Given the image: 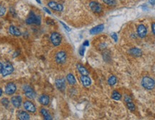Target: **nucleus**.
Listing matches in <instances>:
<instances>
[{
	"label": "nucleus",
	"mask_w": 155,
	"mask_h": 120,
	"mask_svg": "<svg viewBox=\"0 0 155 120\" xmlns=\"http://www.w3.org/2000/svg\"><path fill=\"white\" fill-rule=\"evenodd\" d=\"M141 84H142V86L144 89H148V90H152L155 86L154 81L152 78L148 77V76L144 77L142 81H141Z\"/></svg>",
	"instance_id": "obj_1"
},
{
	"label": "nucleus",
	"mask_w": 155,
	"mask_h": 120,
	"mask_svg": "<svg viewBox=\"0 0 155 120\" xmlns=\"http://www.w3.org/2000/svg\"><path fill=\"white\" fill-rule=\"evenodd\" d=\"M26 23L27 24H40L41 23V18L40 16H37L35 15L34 13H30V15H29L28 18L26 20Z\"/></svg>",
	"instance_id": "obj_2"
},
{
	"label": "nucleus",
	"mask_w": 155,
	"mask_h": 120,
	"mask_svg": "<svg viewBox=\"0 0 155 120\" xmlns=\"http://www.w3.org/2000/svg\"><path fill=\"white\" fill-rule=\"evenodd\" d=\"M50 40L52 43L53 44V45L58 46V45H60L61 41H62V36L58 33L54 32L51 34Z\"/></svg>",
	"instance_id": "obj_3"
},
{
	"label": "nucleus",
	"mask_w": 155,
	"mask_h": 120,
	"mask_svg": "<svg viewBox=\"0 0 155 120\" xmlns=\"http://www.w3.org/2000/svg\"><path fill=\"white\" fill-rule=\"evenodd\" d=\"M67 60V54L64 51H59L55 55V61L58 64H63Z\"/></svg>",
	"instance_id": "obj_4"
},
{
	"label": "nucleus",
	"mask_w": 155,
	"mask_h": 120,
	"mask_svg": "<svg viewBox=\"0 0 155 120\" xmlns=\"http://www.w3.org/2000/svg\"><path fill=\"white\" fill-rule=\"evenodd\" d=\"M14 71V67L10 63H6L3 66V68H2V74L4 77H5L7 75H10L12 72Z\"/></svg>",
	"instance_id": "obj_5"
},
{
	"label": "nucleus",
	"mask_w": 155,
	"mask_h": 120,
	"mask_svg": "<svg viewBox=\"0 0 155 120\" xmlns=\"http://www.w3.org/2000/svg\"><path fill=\"white\" fill-rule=\"evenodd\" d=\"M23 89H24V92L25 96H26V97H27L28 99H34L35 98V92L34 91L33 88L30 87V86H24Z\"/></svg>",
	"instance_id": "obj_6"
},
{
	"label": "nucleus",
	"mask_w": 155,
	"mask_h": 120,
	"mask_svg": "<svg viewBox=\"0 0 155 120\" xmlns=\"http://www.w3.org/2000/svg\"><path fill=\"white\" fill-rule=\"evenodd\" d=\"M17 90V86L14 83H9L5 87V93L7 95H12Z\"/></svg>",
	"instance_id": "obj_7"
},
{
	"label": "nucleus",
	"mask_w": 155,
	"mask_h": 120,
	"mask_svg": "<svg viewBox=\"0 0 155 120\" xmlns=\"http://www.w3.org/2000/svg\"><path fill=\"white\" fill-rule=\"evenodd\" d=\"M90 7L92 10L93 12L99 14L102 12V7L98 2H92L90 3Z\"/></svg>",
	"instance_id": "obj_8"
},
{
	"label": "nucleus",
	"mask_w": 155,
	"mask_h": 120,
	"mask_svg": "<svg viewBox=\"0 0 155 120\" xmlns=\"http://www.w3.org/2000/svg\"><path fill=\"white\" fill-rule=\"evenodd\" d=\"M48 6L50 9H53L55 11H57V12H62L63 9V5L57 3L55 2H50L48 3Z\"/></svg>",
	"instance_id": "obj_9"
},
{
	"label": "nucleus",
	"mask_w": 155,
	"mask_h": 120,
	"mask_svg": "<svg viewBox=\"0 0 155 120\" xmlns=\"http://www.w3.org/2000/svg\"><path fill=\"white\" fill-rule=\"evenodd\" d=\"M22 97L20 96H13L11 99L12 105L14 106L15 107H16V108L20 107V106L22 104Z\"/></svg>",
	"instance_id": "obj_10"
},
{
	"label": "nucleus",
	"mask_w": 155,
	"mask_h": 120,
	"mask_svg": "<svg viewBox=\"0 0 155 120\" xmlns=\"http://www.w3.org/2000/svg\"><path fill=\"white\" fill-rule=\"evenodd\" d=\"M124 101H125L126 104L127 105V107L128 109L131 111H134L135 110V105L132 102V99H131V97H129L127 95H126L124 96Z\"/></svg>",
	"instance_id": "obj_11"
},
{
	"label": "nucleus",
	"mask_w": 155,
	"mask_h": 120,
	"mask_svg": "<svg viewBox=\"0 0 155 120\" xmlns=\"http://www.w3.org/2000/svg\"><path fill=\"white\" fill-rule=\"evenodd\" d=\"M55 86H56L57 89L58 90L63 91L66 89V81L65 79L63 78H59V79H57L55 81Z\"/></svg>",
	"instance_id": "obj_12"
},
{
	"label": "nucleus",
	"mask_w": 155,
	"mask_h": 120,
	"mask_svg": "<svg viewBox=\"0 0 155 120\" xmlns=\"http://www.w3.org/2000/svg\"><path fill=\"white\" fill-rule=\"evenodd\" d=\"M137 33L138 35L143 38L144 37L146 36V34H147V30H146V27L144 25V24H140L137 27Z\"/></svg>",
	"instance_id": "obj_13"
},
{
	"label": "nucleus",
	"mask_w": 155,
	"mask_h": 120,
	"mask_svg": "<svg viewBox=\"0 0 155 120\" xmlns=\"http://www.w3.org/2000/svg\"><path fill=\"white\" fill-rule=\"evenodd\" d=\"M24 107L25 109V110L29 112H35L36 108L35 105L33 104V103L29 101H26L24 103Z\"/></svg>",
	"instance_id": "obj_14"
},
{
	"label": "nucleus",
	"mask_w": 155,
	"mask_h": 120,
	"mask_svg": "<svg viewBox=\"0 0 155 120\" xmlns=\"http://www.w3.org/2000/svg\"><path fill=\"white\" fill-rule=\"evenodd\" d=\"M104 24H99V25L93 27L92 29L90 30V33L92 34V35H95V34L101 33L102 31L104 30Z\"/></svg>",
	"instance_id": "obj_15"
},
{
	"label": "nucleus",
	"mask_w": 155,
	"mask_h": 120,
	"mask_svg": "<svg viewBox=\"0 0 155 120\" xmlns=\"http://www.w3.org/2000/svg\"><path fill=\"white\" fill-rule=\"evenodd\" d=\"M9 33H10V34H12V35H14V36H20L22 34L20 30H19L17 27H15V26H13V25L9 27Z\"/></svg>",
	"instance_id": "obj_16"
},
{
	"label": "nucleus",
	"mask_w": 155,
	"mask_h": 120,
	"mask_svg": "<svg viewBox=\"0 0 155 120\" xmlns=\"http://www.w3.org/2000/svg\"><path fill=\"white\" fill-rule=\"evenodd\" d=\"M81 81L83 85L86 87L90 86L91 84V80L88 75H82L81 77Z\"/></svg>",
	"instance_id": "obj_17"
},
{
	"label": "nucleus",
	"mask_w": 155,
	"mask_h": 120,
	"mask_svg": "<svg viewBox=\"0 0 155 120\" xmlns=\"http://www.w3.org/2000/svg\"><path fill=\"white\" fill-rule=\"evenodd\" d=\"M129 53L134 57H140L141 55H142V52L140 49H139L137 48H134L130 49L129 50Z\"/></svg>",
	"instance_id": "obj_18"
},
{
	"label": "nucleus",
	"mask_w": 155,
	"mask_h": 120,
	"mask_svg": "<svg viewBox=\"0 0 155 120\" xmlns=\"http://www.w3.org/2000/svg\"><path fill=\"white\" fill-rule=\"evenodd\" d=\"M39 102L43 106H47L50 103V98L47 95H42L39 98Z\"/></svg>",
	"instance_id": "obj_19"
},
{
	"label": "nucleus",
	"mask_w": 155,
	"mask_h": 120,
	"mask_svg": "<svg viewBox=\"0 0 155 120\" xmlns=\"http://www.w3.org/2000/svg\"><path fill=\"white\" fill-rule=\"evenodd\" d=\"M77 68L78 70L79 73H80L82 75H88L89 74L88 71L83 66H82L81 64H77Z\"/></svg>",
	"instance_id": "obj_20"
},
{
	"label": "nucleus",
	"mask_w": 155,
	"mask_h": 120,
	"mask_svg": "<svg viewBox=\"0 0 155 120\" xmlns=\"http://www.w3.org/2000/svg\"><path fill=\"white\" fill-rule=\"evenodd\" d=\"M18 118L20 120H28L30 119V115L26 111H20L18 114Z\"/></svg>",
	"instance_id": "obj_21"
},
{
	"label": "nucleus",
	"mask_w": 155,
	"mask_h": 120,
	"mask_svg": "<svg viewBox=\"0 0 155 120\" xmlns=\"http://www.w3.org/2000/svg\"><path fill=\"white\" fill-rule=\"evenodd\" d=\"M40 112H41V114H42V115L43 116V117H44V119L46 120H51L53 119H52V117L50 116V114H49V112H48L45 109H41V111H40Z\"/></svg>",
	"instance_id": "obj_22"
},
{
	"label": "nucleus",
	"mask_w": 155,
	"mask_h": 120,
	"mask_svg": "<svg viewBox=\"0 0 155 120\" xmlns=\"http://www.w3.org/2000/svg\"><path fill=\"white\" fill-rule=\"evenodd\" d=\"M67 81L68 82L69 84H70V85H75V84H76V80H75V76L71 73H69L68 75H67Z\"/></svg>",
	"instance_id": "obj_23"
},
{
	"label": "nucleus",
	"mask_w": 155,
	"mask_h": 120,
	"mask_svg": "<svg viewBox=\"0 0 155 120\" xmlns=\"http://www.w3.org/2000/svg\"><path fill=\"white\" fill-rule=\"evenodd\" d=\"M117 82V78L115 75H111L109 77L108 80V83L110 86H114Z\"/></svg>",
	"instance_id": "obj_24"
},
{
	"label": "nucleus",
	"mask_w": 155,
	"mask_h": 120,
	"mask_svg": "<svg viewBox=\"0 0 155 120\" xmlns=\"http://www.w3.org/2000/svg\"><path fill=\"white\" fill-rule=\"evenodd\" d=\"M111 97H112V99H114V100L119 101V100H120L121 98V93H120L119 92H118V91H114L113 93H112Z\"/></svg>",
	"instance_id": "obj_25"
},
{
	"label": "nucleus",
	"mask_w": 155,
	"mask_h": 120,
	"mask_svg": "<svg viewBox=\"0 0 155 120\" xmlns=\"http://www.w3.org/2000/svg\"><path fill=\"white\" fill-rule=\"evenodd\" d=\"M103 2L105 4H106L108 5H110V6H113L116 4V0H103Z\"/></svg>",
	"instance_id": "obj_26"
},
{
	"label": "nucleus",
	"mask_w": 155,
	"mask_h": 120,
	"mask_svg": "<svg viewBox=\"0 0 155 120\" xmlns=\"http://www.w3.org/2000/svg\"><path fill=\"white\" fill-rule=\"evenodd\" d=\"M1 102H2V105L4 106L5 107H7L9 104V101L7 99V98H4V99H2Z\"/></svg>",
	"instance_id": "obj_27"
},
{
	"label": "nucleus",
	"mask_w": 155,
	"mask_h": 120,
	"mask_svg": "<svg viewBox=\"0 0 155 120\" xmlns=\"http://www.w3.org/2000/svg\"><path fill=\"white\" fill-rule=\"evenodd\" d=\"M6 12V8L2 5H0V17L3 16Z\"/></svg>",
	"instance_id": "obj_28"
},
{
	"label": "nucleus",
	"mask_w": 155,
	"mask_h": 120,
	"mask_svg": "<svg viewBox=\"0 0 155 120\" xmlns=\"http://www.w3.org/2000/svg\"><path fill=\"white\" fill-rule=\"evenodd\" d=\"M111 37L113 38V40L114 41H117L118 40V36H117V35L116 34V33H113L111 34Z\"/></svg>",
	"instance_id": "obj_29"
},
{
	"label": "nucleus",
	"mask_w": 155,
	"mask_h": 120,
	"mask_svg": "<svg viewBox=\"0 0 155 120\" xmlns=\"http://www.w3.org/2000/svg\"><path fill=\"white\" fill-rule=\"evenodd\" d=\"M84 53H85V48L84 47H82V48L80 49V50H79V53L81 55V56H83L84 55Z\"/></svg>",
	"instance_id": "obj_30"
},
{
	"label": "nucleus",
	"mask_w": 155,
	"mask_h": 120,
	"mask_svg": "<svg viewBox=\"0 0 155 120\" xmlns=\"http://www.w3.org/2000/svg\"><path fill=\"white\" fill-rule=\"evenodd\" d=\"M60 23H61V24H63V27H64V28H65V29H66V30H68V31H70V28H69V27H68V26H67V25H66V24H65V23H63V22H60Z\"/></svg>",
	"instance_id": "obj_31"
},
{
	"label": "nucleus",
	"mask_w": 155,
	"mask_h": 120,
	"mask_svg": "<svg viewBox=\"0 0 155 120\" xmlns=\"http://www.w3.org/2000/svg\"><path fill=\"white\" fill-rule=\"evenodd\" d=\"M152 32H153V33L155 35V23H152Z\"/></svg>",
	"instance_id": "obj_32"
},
{
	"label": "nucleus",
	"mask_w": 155,
	"mask_h": 120,
	"mask_svg": "<svg viewBox=\"0 0 155 120\" xmlns=\"http://www.w3.org/2000/svg\"><path fill=\"white\" fill-rule=\"evenodd\" d=\"M88 45H89V42L88 40H86L83 42V46H88Z\"/></svg>",
	"instance_id": "obj_33"
},
{
	"label": "nucleus",
	"mask_w": 155,
	"mask_h": 120,
	"mask_svg": "<svg viewBox=\"0 0 155 120\" xmlns=\"http://www.w3.org/2000/svg\"><path fill=\"white\" fill-rule=\"evenodd\" d=\"M149 2L152 5H154L155 4V0H149Z\"/></svg>",
	"instance_id": "obj_34"
},
{
	"label": "nucleus",
	"mask_w": 155,
	"mask_h": 120,
	"mask_svg": "<svg viewBox=\"0 0 155 120\" xmlns=\"http://www.w3.org/2000/svg\"><path fill=\"white\" fill-rule=\"evenodd\" d=\"M43 9H44V10H45V12H47V13H48L49 15H50V14H51L50 11H49V10H48V9H47V8H45V7H44V8H43Z\"/></svg>",
	"instance_id": "obj_35"
},
{
	"label": "nucleus",
	"mask_w": 155,
	"mask_h": 120,
	"mask_svg": "<svg viewBox=\"0 0 155 120\" xmlns=\"http://www.w3.org/2000/svg\"><path fill=\"white\" fill-rule=\"evenodd\" d=\"M2 68H3V65L2 63H0V73H2Z\"/></svg>",
	"instance_id": "obj_36"
},
{
	"label": "nucleus",
	"mask_w": 155,
	"mask_h": 120,
	"mask_svg": "<svg viewBox=\"0 0 155 120\" xmlns=\"http://www.w3.org/2000/svg\"><path fill=\"white\" fill-rule=\"evenodd\" d=\"M2 90L1 88H0V96H2Z\"/></svg>",
	"instance_id": "obj_37"
},
{
	"label": "nucleus",
	"mask_w": 155,
	"mask_h": 120,
	"mask_svg": "<svg viewBox=\"0 0 155 120\" xmlns=\"http://www.w3.org/2000/svg\"><path fill=\"white\" fill-rule=\"evenodd\" d=\"M37 1V2L39 4H41V2H40V0H36Z\"/></svg>",
	"instance_id": "obj_38"
}]
</instances>
